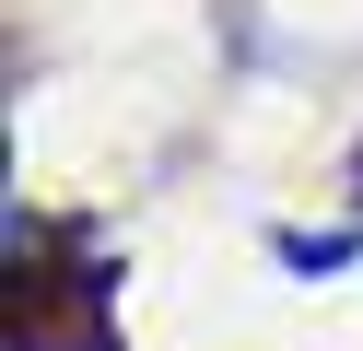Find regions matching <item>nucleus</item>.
I'll list each match as a JSON object with an SVG mask.
<instances>
[{
    "mask_svg": "<svg viewBox=\"0 0 363 351\" xmlns=\"http://www.w3.org/2000/svg\"><path fill=\"white\" fill-rule=\"evenodd\" d=\"M269 257H281V269H352V257H363V223H328V234H305V223H281V234H269Z\"/></svg>",
    "mask_w": 363,
    "mask_h": 351,
    "instance_id": "1",
    "label": "nucleus"
},
{
    "mask_svg": "<svg viewBox=\"0 0 363 351\" xmlns=\"http://www.w3.org/2000/svg\"><path fill=\"white\" fill-rule=\"evenodd\" d=\"M352 199H363V140H352Z\"/></svg>",
    "mask_w": 363,
    "mask_h": 351,
    "instance_id": "2",
    "label": "nucleus"
}]
</instances>
